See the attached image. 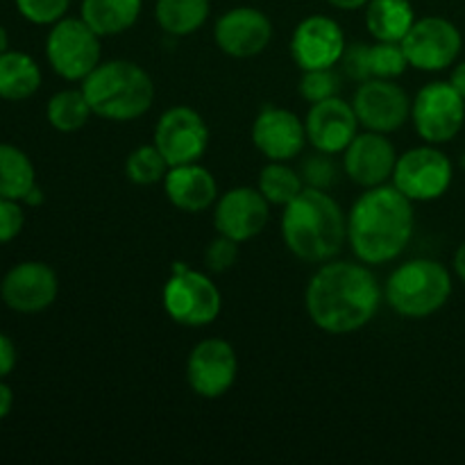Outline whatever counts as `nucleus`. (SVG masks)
I'll return each mask as SVG.
<instances>
[{
	"label": "nucleus",
	"instance_id": "1",
	"mask_svg": "<svg viewBox=\"0 0 465 465\" xmlns=\"http://www.w3.org/2000/svg\"><path fill=\"white\" fill-rule=\"evenodd\" d=\"M375 272L363 262H325L309 280L307 313L327 334H352L375 318L381 302Z\"/></svg>",
	"mask_w": 465,
	"mask_h": 465
},
{
	"label": "nucleus",
	"instance_id": "2",
	"mask_svg": "<svg viewBox=\"0 0 465 465\" xmlns=\"http://www.w3.org/2000/svg\"><path fill=\"white\" fill-rule=\"evenodd\" d=\"M413 203L393 184H380L359 195L348 213V243L368 266L398 259L413 236Z\"/></svg>",
	"mask_w": 465,
	"mask_h": 465
},
{
	"label": "nucleus",
	"instance_id": "3",
	"mask_svg": "<svg viewBox=\"0 0 465 465\" xmlns=\"http://www.w3.org/2000/svg\"><path fill=\"white\" fill-rule=\"evenodd\" d=\"M282 239L307 263L331 262L348 243V216L327 191L304 186L282 213Z\"/></svg>",
	"mask_w": 465,
	"mask_h": 465
},
{
	"label": "nucleus",
	"instance_id": "4",
	"mask_svg": "<svg viewBox=\"0 0 465 465\" xmlns=\"http://www.w3.org/2000/svg\"><path fill=\"white\" fill-rule=\"evenodd\" d=\"M91 112L114 123H130L148 114L154 100L153 77L130 59L100 62L82 80Z\"/></svg>",
	"mask_w": 465,
	"mask_h": 465
},
{
	"label": "nucleus",
	"instance_id": "5",
	"mask_svg": "<svg viewBox=\"0 0 465 465\" xmlns=\"http://www.w3.org/2000/svg\"><path fill=\"white\" fill-rule=\"evenodd\" d=\"M452 275L434 259H411L395 268L386 280V304L402 318H427L448 304Z\"/></svg>",
	"mask_w": 465,
	"mask_h": 465
},
{
	"label": "nucleus",
	"instance_id": "6",
	"mask_svg": "<svg viewBox=\"0 0 465 465\" xmlns=\"http://www.w3.org/2000/svg\"><path fill=\"white\" fill-rule=\"evenodd\" d=\"M168 316L184 327H207L221 316L223 298L212 277L193 271L186 263H175L162 291Z\"/></svg>",
	"mask_w": 465,
	"mask_h": 465
},
{
	"label": "nucleus",
	"instance_id": "7",
	"mask_svg": "<svg viewBox=\"0 0 465 465\" xmlns=\"http://www.w3.org/2000/svg\"><path fill=\"white\" fill-rule=\"evenodd\" d=\"M100 39L103 36L84 23V18L57 21L45 39V54L59 77L68 82H82L100 64Z\"/></svg>",
	"mask_w": 465,
	"mask_h": 465
},
{
	"label": "nucleus",
	"instance_id": "8",
	"mask_svg": "<svg viewBox=\"0 0 465 465\" xmlns=\"http://www.w3.org/2000/svg\"><path fill=\"white\" fill-rule=\"evenodd\" d=\"M452 162L436 145H418L400 154L393 171V186L411 203H431L448 193L452 184Z\"/></svg>",
	"mask_w": 465,
	"mask_h": 465
},
{
	"label": "nucleus",
	"instance_id": "9",
	"mask_svg": "<svg viewBox=\"0 0 465 465\" xmlns=\"http://www.w3.org/2000/svg\"><path fill=\"white\" fill-rule=\"evenodd\" d=\"M411 121L425 143H448L463 127L465 98L450 82H430L411 103Z\"/></svg>",
	"mask_w": 465,
	"mask_h": 465
},
{
	"label": "nucleus",
	"instance_id": "10",
	"mask_svg": "<svg viewBox=\"0 0 465 465\" xmlns=\"http://www.w3.org/2000/svg\"><path fill=\"white\" fill-rule=\"evenodd\" d=\"M461 45L463 39L459 27L443 16L416 18L402 39L409 66L425 73L445 71L452 66L461 53Z\"/></svg>",
	"mask_w": 465,
	"mask_h": 465
},
{
	"label": "nucleus",
	"instance_id": "11",
	"mask_svg": "<svg viewBox=\"0 0 465 465\" xmlns=\"http://www.w3.org/2000/svg\"><path fill=\"white\" fill-rule=\"evenodd\" d=\"M153 143L171 166L200 162L209 148V127L195 109L171 107L154 125Z\"/></svg>",
	"mask_w": 465,
	"mask_h": 465
},
{
	"label": "nucleus",
	"instance_id": "12",
	"mask_svg": "<svg viewBox=\"0 0 465 465\" xmlns=\"http://www.w3.org/2000/svg\"><path fill=\"white\" fill-rule=\"evenodd\" d=\"M239 375L236 350L223 339H204L191 350L186 361V381L204 400L223 398Z\"/></svg>",
	"mask_w": 465,
	"mask_h": 465
},
{
	"label": "nucleus",
	"instance_id": "13",
	"mask_svg": "<svg viewBox=\"0 0 465 465\" xmlns=\"http://www.w3.org/2000/svg\"><path fill=\"white\" fill-rule=\"evenodd\" d=\"M352 107L366 130L381 132V134L400 130L411 118V100L407 91L395 84V80H381V77H371L359 84Z\"/></svg>",
	"mask_w": 465,
	"mask_h": 465
},
{
	"label": "nucleus",
	"instance_id": "14",
	"mask_svg": "<svg viewBox=\"0 0 465 465\" xmlns=\"http://www.w3.org/2000/svg\"><path fill=\"white\" fill-rule=\"evenodd\" d=\"M213 225L218 234L245 243L263 232L271 218V203L252 186H236L227 193L218 195L213 204Z\"/></svg>",
	"mask_w": 465,
	"mask_h": 465
},
{
	"label": "nucleus",
	"instance_id": "15",
	"mask_svg": "<svg viewBox=\"0 0 465 465\" xmlns=\"http://www.w3.org/2000/svg\"><path fill=\"white\" fill-rule=\"evenodd\" d=\"M345 48L348 44L343 27L325 14L302 18L291 36V57L302 71L334 68L343 57Z\"/></svg>",
	"mask_w": 465,
	"mask_h": 465
},
{
	"label": "nucleus",
	"instance_id": "16",
	"mask_svg": "<svg viewBox=\"0 0 465 465\" xmlns=\"http://www.w3.org/2000/svg\"><path fill=\"white\" fill-rule=\"evenodd\" d=\"M307 125L298 114L266 104L252 123V143L268 162H291L307 145Z\"/></svg>",
	"mask_w": 465,
	"mask_h": 465
},
{
	"label": "nucleus",
	"instance_id": "17",
	"mask_svg": "<svg viewBox=\"0 0 465 465\" xmlns=\"http://www.w3.org/2000/svg\"><path fill=\"white\" fill-rule=\"evenodd\" d=\"M59 282L44 262L16 263L0 284V298L18 313H39L57 300Z\"/></svg>",
	"mask_w": 465,
	"mask_h": 465
},
{
	"label": "nucleus",
	"instance_id": "18",
	"mask_svg": "<svg viewBox=\"0 0 465 465\" xmlns=\"http://www.w3.org/2000/svg\"><path fill=\"white\" fill-rule=\"evenodd\" d=\"M218 48L236 59L257 57L272 39V23L262 9L234 7L227 9L216 21L213 30Z\"/></svg>",
	"mask_w": 465,
	"mask_h": 465
},
{
	"label": "nucleus",
	"instance_id": "19",
	"mask_svg": "<svg viewBox=\"0 0 465 465\" xmlns=\"http://www.w3.org/2000/svg\"><path fill=\"white\" fill-rule=\"evenodd\" d=\"M343 154L345 175L354 184L372 189V186L393 180L398 153H395V145L381 132H359Z\"/></svg>",
	"mask_w": 465,
	"mask_h": 465
},
{
	"label": "nucleus",
	"instance_id": "20",
	"mask_svg": "<svg viewBox=\"0 0 465 465\" xmlns=\"http://www.w3.org/2000/svg\"><path fill=\"white\" fill-rule=\"evenodd\" d=\"M304 125H307V139L313 150L339 154L345 153V148L352 143L361 123L354 114L352 103H345L343 98L334 95V98L312 104Z\"/></svg>",
	"mask_w": 465,
	"mask_h": 465
},
{
	"label": "nucleus",
	"instance_id": "21",
	"mask_svg": "<svg viewBox=\"0 0 465 465\" xmlns=\"http://www.w3.org/2000/svg\"><path fill=\"white\" fill-rule=\"evenodd\" d=\"M163 191L173 207L186 213L207 212L218 200V182L200 162L180 163L168 168L163 177Z\"/></svg>",
	"mask_w": 465,
	"mask_h": 465
},
{
	"label": "nucleus",
	"instance_id": "22",
	"mask_svg": "<svg viewBox=\"0 0 465 465\" xmlns=\"http://www.w3.org/2000/svg\"><path fill=\"white\" fill-rule=\"evenodd\" d=\"M141 7L143 0H82L80 16L100 36H116L139 21Z\"/></svg>",
	"mask_w": 465,
	"mask_h": 465
},
{
	"label": "nucleus",
	"instance_id": "23",
	"mask_svg": "<svg viewBox=\"0 0 465 465\" xmlns=\"http://www.w3.org/2000/svg\"><path fill=\"white\" fill-rule=\"evenodd\" d=\"M416 23L409 0H368L366 27L375 41H402Z\"/></svg>",
	"mask_w": 465,
	"mask_h": 465
},
{
	"label": "nucleus",
	"instance_id": "24",
	"mask_svg": "<svg viewBox=\"0 0 465 465\" xmlns=\"http://www.w3.org/2000/svg\"><path fill=\"white\" fill-rule=\"evenodd\" d=\"M41 86V68L30 54L18 50H5L0 54V98L27 100Z\"/></svg>",
	"mask_w": 465,
	"mask_h": 465
},
{
	"label": "nucleus",
	"instance_id": "25",
	"mask_svg": "<svg viewBox=\"0 0 465 465\" xmlns=\"http://www.w3.org/2000/svg\"><path fill=\"white\" fill-rule=\"evenodd\" d=\"M209 9V0H157L154 21L166 35L189 36L207 23Z\"/></svg>",
	"mask_w": 465,
	"mask_h": 465
},
{
	"label": "nucleus",
	"instance_id": "26",
	"mask_svg": "<svg viewBox=\"0 0 465 465\" xmlns=\"http://www.w3.org/2000/svg\"><path fill=\"white\" fill-rule=\"evenodd\" d=\"M36 186L35 166L16 145L0 143V195L9 200H25Z\"/></svg>",
	"mask_w": 465,
	"mask_h": 465
},
{
	"label": "nucleus",
	"instance_id": "27",
	"mask_svg": "<svg viewBox=\"0 0 465 465\" xmlns=\"http://www.w3.org/2000/svg\"><path fill=\"white\" fill-rule=\"evenodd\" d=\"M91 104L86 100L84 91L80 89H64L54 94L48 100L45 107V116L48 123L59 132H77L89 123L91 118Z\"/></svg>",
	"mask_w": 465,
	"mask_h": 465
},
{
	"label": "nucleus",
	"instance_id": "28",
	"mask_svg": "<svg viewBox=\"0 0 465 465\" xmlns=\"http://www.w3.org/2000/svg\"><path fill=\"white\" fill-rule=\"evenodd\" d=\"M259 191L263 198L277 207H286L304 189L300 171H293L286 162H268L259 173Z\"/></svg>",
	"mask_w": 465,
	"mask_h": 465
},
{
	"label": "nucleus",
	"instance_id": "29",
	"mask_svg": "<svg viewBox=\"0 0 465 465\" xmlns=\"http://www.w3.org/2000/svg\"><path fill=\"white\" fill-rule=\"evenodd\" d=\"M171 163L166 162L159 148L154 143L139 145L130 153L125 162V175L139 186H153L163 182Z\"/></svg>",
	"mask_w": 465,
	"mask_h": 465
},
{
	"label": "nucleus",
	"instance_id": "30",
	"mask_svg": "<svg viewBox=\"0 0 465 465\" xmlns=\"http://www.w3.org/2000/svg\"><path fill=\"white\" fill-rule=\"evenodd\" d=\"M409 68L402 41H375L371 45V73L381 80H395Z\"/></svg>",
	"mask_w": 465,
	"mask_h": 465
},
{
	"label": "nucleus",
	"instance_id": "31",
	"mask_svg": "<svg viewBox=\"0 0 465 465\" xmlns=\"http://www.w3.org/2000/svg\"><path fill=\"white\" fill-rule=\"evenodd\" d=\"M341 80L334 73V68H312V71H302L300 77V98L307 100L309 104L322 103L327 98L339 95Z\"/></svg>",
	"mask_w": 465,
	"mask_h": 465
},
{
	"label": "nucleus",
	"instance_id": "32",
	"mask_svg": "<svg viewBox=\"0 0 465 465\" xmlns=\"http://www.w3.org/2000/svg\"><path fill=\"white\" fill-rule=\"evenodd\" d=\"M300 177H302L304 186L330 191L336 182V163L331 162V154L321 153V150L309 154L300 166Z\"/></svg>",
	"mask_w": 465,
	"mask_h": 465
},
{
	"label": "nucleus",
	"instance_id": "33",
	"mask_svg": "<svg viewBox=\"0 0 465 465\" xmlns=\"http://www.w3.org/2000/svg\"><path fill=\"white\" fill-rule=\"evenodd\" d=\"M16 7L23 18L36 25H54L66 16L71 0H16Z\"/></svg>",
	"mask_w": 465,
	"mask_h": 465
},
{
	"label": "nucleus",
	"instance_id": "34",
	"mask_svg": "<svg viewBox=\"0 0 465 465\" xmlns=\"http://www.w3.org/2000/svg\"><path fill=\"white\" fill-rule=\"evenodd\" d=\"M236 259H239V243L223 234H218V239H213L207 245V252H204V263L212 272L230 271Z\"/></svg>",
	"mask_w": 465,
	"mask_h": 465
},
{
	"label": "nucleus",
	"instance_id": "35",
	"mask_svg": "<svg viewBox=\"0 0 465 465\" xmlns=\"http://www.w3.org/2000/svg\"><path fill=\"white\" fill-rule=\"evenodd\" d=\"M341 64H343L345 75L352 82H366L371 80V45L368 44H352L345 48L343 57H341Z\"/></svg>",
	"mask_w": 465,
	"mask_h": 465
},
{
	"label": "nucleus",
	"instance_id": "36",
	"mask_svg": "<svg viewBox=\"0 0 465 465\" xmlns=\"http://www.w3.org/2000/svg\"><path fill=\"white\" fill-rule=\"evenodd\" d=\"M23 209L18 204V200H9L0 195V243H9L12 239H16L23 230Z\"/></svg>",
	"mask_w": 465,
	"mask_h": 465
},
{
	"label": "nucleus",
	"instance_id": "37",
	"mask_svg": "<svg viewBox=\"0 0 465 465\" xmlns=\"http://www.w3.org/2000/svg\"><path fill=\"white\" fill-rule=\"evenodd\" d=\"M16 366V348L5 334H0V380L9 375Z\"/></svg>",
	"mask_w": 465,
	"mask_h": 465
},
{
	"label": "nucleus",
	"instance_id": "38",
	"mask_svg": "<svg viewBox=\"0 0 465 465\" xmlns=\"http://www.w3.org/2000/svg\"><path fill=\"white\" fill-rule=\"evenodd\" d=\"M12 404H14L12 389H9V386L0 380V420H3L9 411H12Z\"/></svg>",
	"mask_w": 465,
	"mask_h": 465
},
{
	"label": "nucleus",
	"instance_id": "39",
	"mask_svg": "<svg viewBox=\"0 0 465 465\" xmlns=\"http://www.w3.org/2000/svg\"><path fill=\"white\" fill-rule=\"evenodd\" d=\"M450 84L461 94V98H465V62L457 64V68L452 71V77H450Z\"/></svg>",
	"mask_w": 465,
	"mask_h": 465
},
{
	"label": "nucleus",
	"instance_id": "40",
	"mask_svg": "<svg viewBox=\"0 0 465 465\" xmlns=\"http://www.w3.org/2000/svg\"><path fill=\"white\" fill-rule=\"evenodd\" d=\"M327 3L336 9H343V12H354V9L366 7L368 0H327Z\"/></svg>",
	"mask_w": 465,
	"mask_h": 465
},
{
	"label": "nucleus",
	"instance_id": "41",
	"mask_svg": "<svg viewBox=\"0 0 465 465\" xmlns=\"http://www.w3.org/2000/svg\"><path fill=\"white\" fill-rule=\"evenodd\" d=\"M454 272L459 275V280L465 282V243L459 245L457 254H454Z\"/></svg>",
	"mask_w": 465,
	"mask_h": 465
},
{
	"label": "nucleus",
	"instance_id": "42",
	"mask_svg": "<svg viewBox=\"0 0 465 465\" xmlns=\"http://www.w3.org/2000/svg\"><path fill=\"white\" fill-rule=\"evenodd\" d=\"M41 200H44V193H41V191H39V189H36V186H35V189H32V191H30V193H27L25 203H27V204H39V203H41Z\"/></svg>",
	"mask_w": 465,
	"mask_h": 465
},
{
	"label": "nucleus",
	"instance_id": "43",
	"mask_svg": "<svg viewBox=\"0 0 465 465\" xmlns=\"http://www.w3.org/2000/svg\"><path fill=\"white\" fill-rule=\"evenodd\" d=\"M5 50H9V36H7V30L0 25V54H3Z\"/></svg>",
	"mask_w": 465,
	"mask_h": 465
},
{
	"label": "nucleus",
	"instance_id": "44",
	"mask_svg": "<svg viewBox=\"0 0 465 465\" xmlns=\"http://www.w3.org/2000/svg\"><path fill=\"white\" fill-rule=\"evenodd\" d=\"M461 163H463V168H465V153H463V157H461Z\"/></svg>",
	"mask_w": 465,
	"mask_h": 465
}]
</instances>
